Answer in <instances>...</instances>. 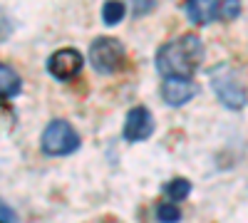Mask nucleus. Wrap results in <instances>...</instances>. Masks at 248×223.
<instances>
[{"instance_id":"1","label":"nucleus","mask_w":248,"mask_h":223,"mask_svg":"<svg viewBox=\"0 0 248 223\" xmlns=\"http://www.w3.org/2000/svg\"><path fill=\"white\" fill-rule=\"evenodd\" d=\"M203 57V43L194 32H186L181 37L169 40L167 45H161L156 52V70L164 79L169 77H181L191 79L196 67L201 65Z\"/></svg>"},{"instance_id":"2","label":"nucleus","mask_w":248,"mask_h":223,"mask_svg":"<svg viewBox=\"0 0 248 223\" xmlns=\"http://www.w3.org/2000/svg\"><path fill=\"white\" fill-rule=\"evenodd\" d=\"M211 87L216 97L221 99V104H226L229 109H243L248 102L246 87L231 65H218L211 70Z\"/></svg>"},{"instance_id":"3","label":"nucleus","mask_w":248,"mask_h":223,"mask_svg":"<svg viewBox=\"0 0 248 223\" xmlns=\"http://www.w3.org/2000/svg\"><path fill=\"white\" fill-rule=\"evenodd\" d=\"M40 144H43V151L47 156H67V154L79 149V136H77V132L70 121L55 119L45 127Z\"/></svg>"},{"instance_id":"4","label":"nucleus","mask_w":248,"mask_h":223,"mask_svg":"<svg viewBox=\"0 0 248 223\" xmlns=\"http://www.w3.org/2000/svg\"><path fill=\"white\" fill-rule=\"evenodd\" d=\"M90 62L102 74L117 72L124 62V45L114 37H97L90 45Z\"/></svg>"},{"instance_id":"5","label":"nucleus","mask_w":248,"mask_h":223,"mask_svg":"<svg viewBox=\"0 0 248 223\" xmlns=\"http://www.w3.org/2000/svg\"><path fill=\"white\" fill-rule=\"evenodd\" d=\"M82 65H85V57L79 55V50L75 47H62L57 52L50 55L47 59V72L55 77V79H62V82H67V79L77 77L82 72Z\"/></svg>"},{"instance_id":"6","label":"nucleus","mask_w":248,"mask_h":223,"mask_svg":"<svg viewBox=\"0 0 248 223\" xmlns=\"http://www.w3.org/2000/svg\"><path fill=\"white\" fill-rule=\"evenodd\" d=\"M154 134V117L147 107H134L124 121V139L127 141H144Z\"/></svg>"},{"instance_id":"7","label":"nucleus","mask_w":248,"mask_h":223,"mask_svg":"<svg viewBox=\"0 0 248 223\" xmlns=\"http://www.w3.org/2000/svg\"><path fill=\"white\" fill-rule=\"evenodd\" d=\"M199 87L194 79H181V77H169V79H164V85H161V97H164V102H167L169 107H181L186 104L191 97H196Z\"/></svg>"},{"instance_id":"8","label":"nucleus","mask_w":248,"mask_h":223,"mask_svg":"<svg viewBox=\"0 0 248 223\" xmlns=\"http://www.w3.org/2000/svg\"><path fill=\"white\" fill-rule=\"evenodd\" d=\"M186 15L194 25H209L221 17V0H186Z\"/></svg>"},{"instance_id":"9","label":"nucleus","mask_w":248,"mask_h":223,"mask_svg":"<svg viewBox=\"0 0 248 223\" xmlns=\"http://www.w3.org/2000/svg\"><path fill=\"white\" fill-rule=\"evenodd\" d=\"M20 89H23V79H20V74L10 65L0 62V97L13 99V97L20 94Z\"/></svg>"},{"instance_id":"10","label":"nucleus","mask_w":248,"mask_h":223,"mask_svg":"<svg viewBox=\"0 0 248 223\" xmlns=\"http://www.w3.org/2000/svg\"><path fill=\"white\" fill-rule=\"evenodd\" d=\"M124 3L122 0H107L105 8H102V20H105V25H117L124 20Z\"/></svg>"},{"instance_id":"11","label":"nucleus","mask_w":248,"mask_h":223,"mask_svg":"<svg viewBox=\"0 0 248 223\" xmlns=\"http://www.w3.org/2000/svg\"><path fill=\"white\" fill-rule=\"evenodd\" d=\"M164 193L171 198V204H174V201H184L186 196L191 193V181H186V178H174V181H169V184L164 186Z\"/></svg>"},{"instance_id":"12","label":"nucleus","mask_w":248,"mask_h":223,"mask_svg":"<svg viewBox=\"0 0 248 223\" xmlns=\"http://www.w3.org/2000/svg\"><path fill=\"white\" fill-rule=\"evenodd\" d=\"M156 221L159 223H179L181 221V211L176 204H159L156 206Z\"/></svg>"},{"instance_id":"13","label":"nucleus","mask_w":248,"mask_h":223,"mask_svg":"<svg viewBox=\"0 0 248 223\" xmlns=\"http://www.w3.org/2000/svg\"><path fill=\"white\" fill-rule=\"evenodd\" d=\"M241 13V0H221V17L223 20H233Z\"/></svg>"},{"instance_id":"14","label":"nucleus","mask_w":248,"mask_h":223,"mask_svg":"<svg viewBox=\"0 0 248 223\" xmlns=\"http://www.w3.org/2000/svg\"><path fill=\"white\" fill-rule=\"evenodd\" d=\"M132 5H134V15H144V13H149L154 8V0H132Z\"/></svg>"},{"instance_id":"15","label":"nucleus","mask_w":248,"mask_h":223,"mask_svg":"<svg viewBox=\"0 0 248 223\" xmlns=\"http://www.w3.org/2000/svg\"><path fill=\"white\" fill-rule=\"evenodd\" d=\"M0 221H5V223H15L17 218H15V211L5 204L3 198H0Z\"/></svg>"},{"instance_id":"16","label":"nucleus","mask_w":248,"mask_h":223,"mask_svg":"<svg viewBox=\"0 0 248 223\" xmlns=\"http://www.w3.org/2000/svg\"><path fill=\"white\" fill-rule=\"evenodd\" d=\"M0 223H5V221H0Z\"/></svg>"}]
</instances>
